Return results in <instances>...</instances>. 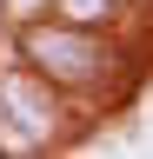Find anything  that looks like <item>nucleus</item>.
I'll use <instances>...</instances> for the list:
<instances>
[{"label": "nucleus", "mask_w": 153, "mask_h": 159, "mask_svg": "<svg viewBox=\"0 0 153 159\" xmlns=\"http://www.w3.org/2000/svg\"><path fill=\"white\" fill-rule=\"evenodd\" d=\"M7 53H13V66H27L33 80H47L73 113L100 106V99L120 106L127 86H133V66H140V47L107 40V33H87V27H67V20H53V13L13 20L7 27Z\"/></svg>", "instance_id": "1"}, {"label": "nucleus", "mask_w": 153, "mask_h": 159, "mask_svg": "<svg viewBox=\"0 0 153 159\" xmlns=\"http://www.w3.org/2000/svg\"><path fill=\"white\" fill-rule=\"evenodd\" d=\"M40 13L67 20V27H87V33H107V40H127V47H140L146 0H47Z\"/></svg>", "instance_id": "2"}, {"label": "nucleus", "mask_w": 153, "mask_h": 159, "mask_svg": "<svg viewBox=\"0 0 153 159\" xmlns=\"http://www.w3.org/2000/svg\"><path fill=\"white\" fill-rule=\"evenodd\" d=\"M7 27H13V20H7V0H0V47H7Z\"/></svg>", "instance_id": "3"}, {"label": "nucleus", "mask_w": 153, "mask_h": 159, "mask_svg": "<svg viewBox=\"0 0 153 159\" xmlns=\"http://www.w3.org/2000/svg\"><path fill=\"white\" fill-rule=\"evenodd\" d=\"M146 7H153V0H146Z\"/></svg>", "instance_id": "4"}]
</instances>
